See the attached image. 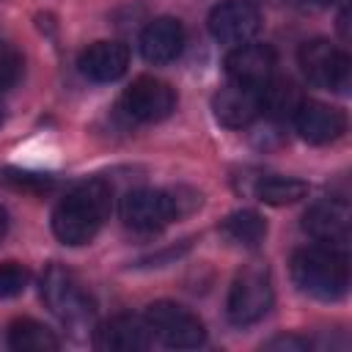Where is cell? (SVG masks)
<instances>
[{"instance_id": "1", "label": "cell", "mask_w": 352, "mask_h": 352, "mask_svg": "<svg viewBox=\"0 0 352 352\" xmlns=\"http://www.w3.org/2000/svg\"><path fill=\"white\" fill-rule=\"evenodd\" d=\"M113 206V187L104 179H91L69 190L52 209V234L63 245H88L104 226Z\"/></svg>"}, {"instance_id": "2", "label": "cell", "mask_w": 352, "mask_h": 352, "mask_svg": "<svg viewBox=\"0 0 352 352\" xmlns=\"http://www.w3.org/2000/svg\"><path fill=\"white\" fill-rule=\"evenodd\" d=\"M195 206H201V195L195 190L187 187H173V190H151V187H140V190H129L121 198V220L126 228L148 234V231H160L168 223L190 214Z\"/></svg>"}, {"instance_id": "3", "label": "cell", "mask_w": 352, "mask_h": 352, "mask_svg": "<svg viewBox=\"0 0 352 352\" xmlns=\"http://www.w3.org/2000/svg\"><path fill=\"white\" fill-rule=\"evenodd\" d=\"M292 280L302 294L322 302H336L349 292L346 253L324 245L300 248L292 256Z\"/></svg>"}, {"instance_id": "4", "label": "cell", "mask_w": 352, "mask_h": 352, "mask_svg": "<svg viewBox=\"0 0 352 352\" xmlns=\"http://www.w3.org/2000/svg\"><path fill=\"white\" fill-rule=\"evenodd\" d=\"M41 300L72 333L94 330L96 324V302L80 283V278L63 264H50L41 275Z\"/></svg>"}, {"instance_id": "5", "label": "cell", "mask_w": 352, "mask_h": 352, "mask_svg": "<svg viewBox=\"0 0 352 352\" xmlns=\"http://www.w3.org/2000/svg\"><path fill=\"white\" fill-rule=\"evenodd\" d=\"M272 300H275V289H272L270 267L261 264V261H250L231 280L228 300H226V314H228L231 324L248 327V324L261 322L270 314Z\"/></svg>"}, {"instance_id": "6", "label": "cell", "mask_w": 352, "mask_h": 352, "mask_svg": "<svg viewBox=\"0 0 352 352\" xmlns=\"http://www.w3.org/2000/svg\"><path fill=\"white\" fill-rule=\"evenodd\" d=\"M146 324L151 338L168 349H195L206 341V327L190 308L173 300H157L146 308Z\"/></svg>"}, {"instance_id": "7", "label": "cell", "mask_w": 352, "mask_h": 352, "mask_svg": "<svg viewBox=\"0 0 352 352\" xmlns=\"http://www.w3.org/2000/svg\"><path fill=\"white\" fill-rule=\"evenodd\" d=\"M121 113L135 124H157L176 110V91L151 74H140L121 94Z\"/></svg>"}, {"instance_id": "8", "label": "cell", "mask_w": 352, "mask_h": 352, "mask_svg": "<svg viewBox=\"0 0 352 352\" xmlns=\"http://www.w3.org/2000/svg\"><path fill=\"white\" fill-rule=\"evenodd\" d=\"M305 80L324 91H344L349 85V58L327 38H311L297 52Z\"/></svg>"}, {"instance_id": "9", "label": "cell", "mask_w": 352, "mask_h": 352, "mask_svg": "<svg viewBox=\"0 0 352 352\" xmlns=\"http://www.w3.org/2000/svg\"><path fill=\"white\" fill-rule=\"evenodd\" d=\"M206 25L220 44L236 47L253 41V36L261 30V11L250 0H226L212 8Z\"/></svg>"}, {"instance_id": "10", "label": "cell", "mask_w": 352, "mask_h": 352, "mask_svg": "<svg viewBox=\"0 0 352 352\" xmlns=\"http://www.w3.org/2000/svg\"><path fill=\"white\" fill-rule=\"evenodd\" d=\"M302 228L319 245L346 253V242H349V204L341 201V198H324V201L314 204L305 212V217H302Z\"/></svg>"}, {"instance_id": "11", "label": "cell", "mask_w": 352, "mask_h": 352, "mask_svg": "<svg viewBox=\"0 0 352 352\" xmlns=\"http://www.w3.org/2000/svg\"><path fill=\"white\" fill-rule=\"evenodd\" d=\"M272 72H275V50L270 44L245 41L226 55V74L236 85L261 91L272 80Z\"/></svg>"}, {"instance_id": "12", "label": "cell", "mask_w": 352, "mask_h": 352, "mask_svg": "<svg viewBox=\"0 0 352 352\" xmlns=\"http://www.w3.org/2000/svg\"><path fill=\"white\" fill-rule=\"evenodd\" d=\"M292 121H294V129L300 132V138L314 146L333 143L346 132L344 110H338L327 102H316V99H302L300 107L294 110Z\"/></svg>"}, {"instance_id": "13", "label": "cell", "mask_w": 352, "mask_h": 352, "mask_svg": "<svg viewBox=\"0 0 352 352\" xmlns=\"http://www.w3.org/2000/svg\"><path fill=\"white\" fill-rule=\"evenodd\" d=\"M151 333L146 319H138L132 314L110 316L107 322L94 327V346L99 352H140L148 349Z\"/></svg>"}, {"instance_id": "14", "label": "cell", "mask_w": 352, "mask_h": 352, "mask_svg": "<svg viewBox=\"0 0 352 352\" xmlns=\"http://www.w3.org/2000/svg\"><path fill=\"white\" fill-rule=\"evenodd\" d=\"M212 110L223 126L242 129V126H250L261 116V94L258 88L228 82L212 96Z\"/></svg>"}, {"instance_id": "15", "label": "cell", "mask_w": 352, "mask_h": 352, "mask_svg": "<svg viewBox=\"0 0 352 352\" xmlns=\"http://www.w3.org/2000/svg\"><path fill=\"white\" fill-rule=\"evenodd\" d=\"M126 66H129V50L121 41H94L77 58L80 74L94 82H116L118 77H124Z\"/></svg>"}, {"instance_id": "16", "label": "cell", "mask_w": 352, "mask_h": 352, "mask_svg": "<svg viewBox=\"0 0 352 352\" xmlns=\"http://www.w3.org/2000/svg\"><path fill=\"white\" fill-rule=\"evenodd\" d=\"M182 50H184V28L173 16H157L140 33V55L154 66H165L176 60Z\"/></svg>"}, {"instance_id": "17", "label": "cell", "mask_w": 352, "mask_h": 352, "mask_svg": "<svg viewBox=\"0 0 352 352\" xmlns=\"http://www.w3.org/2000/svg\"><path fill=\"white\" fill-rule=\"evenodd\" d=\"M6 341L14 352H55V349H60L58 336L36 319H14L8 324Z\"/></svg>"}, {"instance_id": "18", "label": "cell", "mask_w": 352, "mask_h": 352, "mask_svg": "<svg viewBox=\"0 0 352 352\" xmlns=\"http://www.w3.org/2000/svg\"><path fill=\"white\" fill-rule=\"evenodd\" d=\"M220 234L231 242V245H239V248H258L267 236V223L258 212L253 209H239V212H231L223 223H220Z\"/></svg>"}, {"instance_id": "19", "label": "cell", "mask_w": 352, "mask_h": 352, "mask_svg": "<svg viewBox=\"0 0 352 352\" xmlns=\"http://www.w3.org/2000/svg\"><path fill=\"white\" fill-rule=\"evenodd\" d=\"M253 195L270 206H286L302 201L308 195V184L294 176H258Z\"/></svg>"}, {"instance_id": "20", "label": "cell", "mask_w": 352, "mask_h": 352, "mask_svg": "<svg viewBox=\"0 0 352 352\" xmlns=\"http://www.w3.org/2000/svg\"><path fill=\"white\" fill-rule=\"evenodd\" d=\"M258 94H261V113L272 118H292L302 102L300 91L289 80H270Z\"/></svg>"}, {"instance_id": "21", "label": "cell", "mask_w": 352, "mask_h": 352, "mask_svg": "<svg viewBox=\"0 0 352 352\" xmlns=\"http://www.w3.org/2000/svg\"><path fill=\"white\" fill-rule=\"evenodd\" d=\"M0 184L22 192H47L55 187V179L50 173L28 170V168H3L0 170Z\"/></svg>"}, {"instance_id": "22", "label": "cell", "mask_w": 352, "mask_h": 352, "mask_svg": "<svg viewBox=\"0 0 352 352\" xmlns=\"http://www.w3.org/2000/svg\"><path fill=\"white\" fill-rule=\"evenodd\" d=\"M30 283V270L19 261H3L0 264V300L19 297Z\"/></svg>"}, {"instance_id": "23", "label": "cell", "mask_w": 352, "mask_h": 352, "mask_svg": "<svg viewBox=\"0 0 352 352\" xmlns=\"http://www.w3.org/2000/svg\"><path fill=\"white\" fill-rule=\"evenodd\" d=\"M22 77V55L14 44L0 41V94L8 91L11 85H16V80Z\"/></svg>"}, {"instance_id": "24", "label": "cell", "mask_w": 352, "mask_h": 352, "mask_svg": "<svg viewBox=\"0 0 352 352\" xmlns=\"http://www.w3.org/2000/svg\"><path fill=\"white\" fill-rule=\"evenodd\" d=\"M264 349H270V352H305V349H311V344L300 336H275L272 341L264 344Z\"/></svg>"}, {"instance_id": "25", "label": "cell", "mask_w": 352, "mask_h": 352, "mask_svg": "<svg viewBox=\"0 0 352 352\" xmlns=\"http://www.w3.org/2000/svg\"><path fill=\"white\" fill-rule=\"evenodd\" d=\"M6 231H8V214H6V209L0 206V239L6 236Z\"/></svg>"}, {"instance_id": "26", "label": "cell", "mask_w": 352, "mask_h": 352, "mask_svg": "<svg viewBox=\"0 0 352 352\" xmlns=\"http://www.w3.org/2000/svg\"><path fill=\"white\" fill-rule=\"evenodd\" d=\"M316 6H346V0H314Z\"/></svg>"}, {"instance_id": "27", "label": "cell", "mask_w": 352, "mask_h": 352, "mask_svg": "<svg viewBox=\"0 0 352 352\" xmlns=\"http://www.w3.org/2000/svg\"><path fill=\"white\" fill-rule=\"evenodd\" d=\"M6 121V107H3V102H0V124Z\"/></svg>"}]
</instances>
